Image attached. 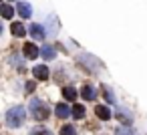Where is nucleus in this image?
I'll use <instances>...</instances> for the list:
<instances>
[{
  "label": "nucleus",
  "mask_w": 147,
  "mask_h": 135,
  "mask_svg": "<svg viewBox=\"0 0 147 135\" xmlns=\"http://www.w3.org/2000/svg\"><path fill=\"white\" fill-rule=\"evenodd\" d=\"M28 109H30V113H32V119H36V121H47L49 115H51L49 105L42 103L40 99H32L30 105H28Z\"/></svg>",
  "instance_id": "obj_1"
},
{
  "label": "nucleus",
  "mask_w": 147,
  "mask_h": 135,
  "mask_svg": "<svg viewBox=\"0 0 147 135\" xmlns=\"http://www.w3.org/2000/svg\"><path fill=\"white\" fill-rule=\"evenodd\" d=\"M24 119H26V111L22 105H16V107L8 109V113H6V125L8 127H20L24 123Z\"/></svg>",
  "instance_id": "obj_2"
},
{
  "label": "nucleus",
  "mask_w": 147,
  "mask_h": 135,
  "mask_svg": "<svg viewBox=\"0 0 147 135\" xmlns=\"http://www.w3.org/2000/svg\"><path fill=\"white\" fill-rule=\"evenodd\" d=\"M79 63H81L83 67H87L89 73H99V63H97L95 57H91V55H83V57L79 59Z\"/></svg>",
  "instance_id": "obj_3"
},
{
  "label": "nucleus",
  "mask_w": 147,
  "mask_h": 135,
  "mask_svg": "<svg viewBox=\"0 0 147 135\" xmlns=\"http://www.w3.org/2000/svg\"><path fill=\"white\" fill-rule=\"evenodd\" d=\"M81 97L87 99V101H95V99H97V87H93V85H83V87H81Z\"/></svg>",
  "instance_id": "obj_4"
},
{
  "label": "nucleus",
  "mask_w": 147,
  "mask_h": 135,
  "mask_svg": "<svg viewBox=\"0 0 147 135\" xmlns=\"http://www.w3.org/2000/svg\"><path fill=\"white\" fill-rule=\"evenodd\" d=\"M30 36L32 38H36V41H42V38H47V30L40 26V24H30Z\"/></svg>",
  "instance_id": "obj_5"
},
{
  "label": "nucleus",
  "mask_w": 147,
  "mask_h": 135,
  "mask_svg": "<svg viewBox=\"0 0 147 135\" xmlns=\"http://www.w3.org/2000/svg\"><path fill=\"white\" fill-rule=\"evenodd\" d=\"M95 115L101 119V121H109L111 119V109L107 105H97L95 107Z\"/></svg>",
  "instance_id": "obj_6"
},
{
  "label": "nucleus",
  "mask_w": 147,
  "mask_h": 135,
  "mask_svg": "<svg viewBox=\"0 0 147 135\" xmlns=\"http://www.w3.org/2000/svg\"><path fill=\"white\" fill-rule=\"evenodd\" d=\"M22 51H24V57H26V59H36V57H38V53H40L32 43H26V45L22 47Z\"/></svg>",
  "instance_id": "obj_7"
},
{
  "label": "nucleus",
  "mask_w": 147,
  "mask_h": 135,
  "mask_svg": "<svg viewBox=\"0 0 147 135\" xmlns=\"http://www.w3.org/2000/svg\"><path fill=\"white\" fill-rule=\"evenodd\" d=\"M32 75H34L38 81H47V79H49V69H47L45 65H38V67L32 69Z\"/></svg>",
  "instance_id": "obj_8"
},
{
  "label": "nucleus",
  "mask_w": 147,
  "mask_h": 135,
  "mask_svg": "<svg viewBox=\"0 0 147 135\" xmlns=\"http://www.w3.org/2000/svg\"><path fill=\"white\" fill-rule=\"evenodd\" d=\"M115 117H117V119H119L121 123H125V125H131V121H133L131 113H127V111H125V109H121V107H119V109L115 111Z\"/></svg>",
  "instance_id": "obj_9"
},
{
  "label": "nucleus",
  "mask_w": 147,
  "mask_h": 135,
  "mask_svg": "<svg viewBox=\"0 0 147 135\" xmlns=\"http://www.w3.org/2000/svg\"><path fill=\"white\" fill-rule=\"evenodd\" d=\"M16 10H18V14H20L22 18H30V14H32L28 2H18V4H16Z\"/></svg>",
  "instance_id": "obj_10"
},
{
  "label": "nucleus",
  "mask_w": 147,
  "mask_h": 135,
  "mask_svg": "<svg viewBox=\"0 0 147 135\" xmlns=\"http://www.w3.org/2000/svg\"><path fill=\"white\" fill-rule=\"evenodd\" d=\"M55 113H57V117H59V119H67L71 111H69L67 103H59V105H57V109H55Z\"/></svg>",
  "instance_id": "obj_11"
},
{
  "label": "nucleus",
  "mask_w": 147,
  "mask_h": 135,
  "mask_svg": "<svg viewBox=\"0 0 147 135\" xmlns=\"http://www.w3.org/2000/svg\"><path fill=\"white\" fill-rule=\"evenodd\" d=\"M40 55L47 59V61H53L55 57H57V53H55V49L53 47H49V45H45L42 49H40Z\"/></svg>",
  "instance_id": "obj_12"
},
{
  "label": "nucleus",
  "mask_w": 147,
  "mask_h": 135,
  "mask_svg": "<svg viewBox=\"0 0 147 135\" xmlns=\"http://www.w3.org/2000/svg\"><path fill=\"white\" fill-rule=\"evenodd\" d=\"M63 95H65L67 101H75V99H77V89H75V87H65V89H63Z\"/></svg>",
  "instance_id": "obj_13"
},
{
  "label": "nucleus",
  "mask_w": 147,
  "mask_h": 135,
  "mask_svg": "<svg viewBox=\"0 0 147 135\" xmlns=\"http://www.w3.org/2000/svg\"><path fill=\"white\" fill-rule=\"evenodd\" d=\"M49 20H51V36H55L59 32V18L53 14V16H49Z\"/></svg>",
  "instance_id": "obj_14"
},
{
  "label": "nucleus",
  "mask_w": 147,
  "mask_h": 135,
  "mask_svg": "<svg viewBox=\"0 0 147 135\" xmlns=\"http://www.w3.org/2000/svg\"><path fill=\"white\" fill-rule=\"evenodd\" d=\"M10 30H12V34H16V36H24V26H22L20 22H12Z\"/></svg>",
  "instance_id": "obj_15"
},
{
  "label": "nucleus",
  "mask_w": 147,
  "mask_h": 135,
  "mask_svg": "<svg viewBox=\"0 0 147 135\" xmlns=\"http://www.w3.org/2000/svg\"><path fill=\"white\" fill-rule=\"evenodd\" d=\"M73 117L75 119H83L85 117V107L83 105H75L73 107Z\"/></svg>",
  "instance_id": "obj_16"
},
{
  "label": "nucleus",
  "mask_w": 147,
  "mask_h": 135,
  "mask_svg": "<svg viewBox=\"0 0 147 135\" xmlns=\"http://www.w3.org/2000/svg\"><path fill=\"white\" fill-rule=\"evenodd\" d=\"M12 14H14V8L12 6H8V4H2V18H12Z\"/></svg>",
  "instance_id": "obj_17"
},
{
  "label": "nucleus",
  "mask_w": 147,
  "mask_h": 135,
  "mask_svg": "<svg viewBox=\"0 0 147 135\" xmlns=\"http://www.w3.org/2000/svg\"><path fill=\"white\" fill-rule=\"evenodd\" d=\"M61 135H77V129H75L73 125H63Z\"/></svg>",
  "instance_id": "obj_18"
},
{
  "label": "nucleus",
  "mask_w": 147,
  "mask_h": 135,
  "mask_svg": "<svg viewBox=\"0 0 147 135\" xmlns=\"http://www.w3.org/2000/svg\"><path fill=\"white\" fill-rule=\"evenodd\" d=\"M115 135H137V133L131 131V129H127V127H119V129L115 131Z\"/></svg>",
  "instance_id": "obj_19"
},
{
  "label": "nucleus",
  "mask_w": 147,
  "mask_h": 135,
  "mask_svg": "<svg viewBox=\"0 0 147 135\" xmlns=\"http://www.w3.org/2000/svg\"><path fill=\"white\" fill-rule=\"evenodd\" d=\"M12 65H16L18 67V73H24L26 69H24V65H22V61L18 59V57H12Z\"/></svg>",
  "instance_id": "obj_20"
},
{
  "label": "nucleus",
  "mask_w": 147,
  "mask_h": 135,
  "mask_svg": "<svg viewBox=\"0 0 147 135\" xmlns=\"http://www.w3.org/2000/svg\"><path fill=\"white\" fill-rule=\"evenodd\" d=\"M103 91H105V99H107V101H109V103H115V95H113V93H111V91H109V89H107V87H105V89H103Z\"/></svg>",
  "instance_id": "obj_21"
},
{
  "label": "nucleus",
  "mask_w": 147,
  "mask_h": 135,
  "mask_svg": "<svg viewBox=\"0 0 147 135\" xmlns=\"http://www.w3.org/2000/svg\"><path fill=\"white\" fill-rule=\"evenodd\" d=\"M30 135H53L49 129H34V131H30Z\"/></svg>",
  "instance_id": "obj_22"
},
{
  "label": "nucleus",
  "mask_w": 147,
  "mask_h": 135,
  "mask_svg": "<svg viewBox=\"0 0 147 135\" xmlns=\"http://www.w3.org/2000/svg\"><path fill=\"white\" fill-rule=\"evenodd\" d=\"M34 89H36V83H34V81H28V83H26V91H28V93H32Z\"/></svg>",
  "instance_id": "obj_23"
}]
</instances>
